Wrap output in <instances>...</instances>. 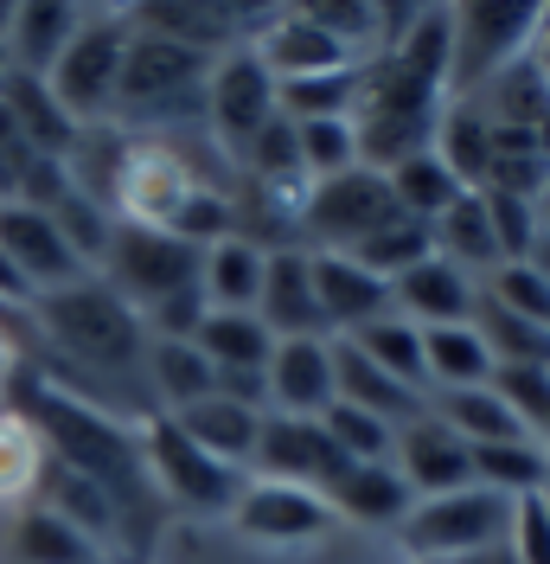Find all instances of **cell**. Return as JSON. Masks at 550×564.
I'll return each instance as SVG.
<instances>
[{
  "instance_id": "obj_23",
  "label": "cell",
  "mask_w": 550,
  "mask_h": 564,
  "mask_svg": "<svg viewBox=\"0 0 550 564\" xmlns=\"http://www.w3.org/2000/svg\"><path fill=\"white\" fill-rule=\"evenodd\" d=\"M263 270H270V250L238 238V231L206 245V257H199V295H206V308H218V315H256Z\"/></svg>"
},
{
  "instance_id": "obj_19",
  "label": "cell",
  "mask_w": 550,
  "mask_h": 564,
  "mask_svg": "<svg viewBox=\"0 0 550 564\" xmlns=\"http://www.w3.org/2000/svg\"><path fill=\"white\" fill-rule=\"evenodd\" d=\"M474 308H481V282L461 276L442 257H422L410 276L391 282V315H404L422 334L429 327H461V321H474Z\"/></svg>"
},
{
  "instance_id": "obj_20",
  "label": "cell",
  "mask_w": 550,
  "mask_h": 564,
  "mask_svg": "<svg viewBox=\"0 0 550 564\" xmlns=\"http://www.w3.org/2000/svg\"><path fill=\"white\" fill-rule=\"evenodd\" d=\"M84 26V7L65 0H26L13 7L7 20V45H0V70H20V77H52V65L65 58V45Z\"/></svg>"
},
{
  "instance_id": "obj_37",
  "label": "cell",
  "mask_w": 550,
  "mask_h": 564,
  "mask_svg": "<svg viewBox=\"0 0 550 564\" xmlns=\"http://www.w3.org/2000/svg\"><path fill=\"white\" fill-rule=\"evenodd\" d=\"M493 386H499V398L513 404L518 430L550 456V372H499Z\"/></svg>"
},
{
  "instance_id": "obj_1",
  "label": "cell",
  "mask_w": 550,
  "mask_h": 564,
  "mask_svg": "<svg viewBox=\"0 0 550 564\" xmlns=\"http://www.w3.org/2000/svg\"><path fill=\"white\" fill-rule=\"evenodd\" d=\"M206 77L211 58L154 33L135 13V39L122 58V90H116V129L129 135H186L206 129Z\"/></svg>"
},
{
  "instance_id": "obj_25",
  "label": "cell",
  "mask_w": 550,
  "mask_h": 564,
  "mask_svg": "<svg viewBox=\"0 0 550 564\" xmlns=\"http://www.w3.org/2000/svg\"><path fill=\"white\" fill-rule=\"evenodd\" d=\"M422 379H429V398L481 391V386L499 379V359L486 352L474 321H461V327H429V334H422Z\"/></svg>"
},
{
  "instance_id": "obj_17",
  "label": "cell",
  "mask_w": 550,
  "mask_h": 564,
  "mask_svg": "<svg viewBox=\"0 0 550 564\" xmlns=\"http://www.w3.org/2000/svg\"><path fill=\"white\" fill-rule=\"evenodd\" d=\"M263 404H243V398H224V391H211L199 404H186V411H173V430L199 449V456L224 462V468H238L250 475V462H256V436H263Z\"/></svg>"
},
{
  "instance_id": "obj_10",
  "label": "cell",
  "mask_w": 550,
  "mask_h": 564,
  "mask_svg": "<svg viewBox=\"0 0 550 564\" xmlns=\"http://www.w3.org/2000/svg\"><path fill=\"white\" fill-rule=\"evenodd\" d=\"M0 257L13 263V276L26 282L33 295H52L65 282L90 276V263L70 250V238L58 231V218L26 206V199H0Z\"/></svg>"
},
{
  "instance_id": "obj_2",
  "label": "cell",
  "mask_w": 550,
  "mask_h": 564,
  "mask_svg": "<svg viewBox=\"0 0 550 564\" xmlns=\"http://www.w3.org/2000/svg\"><path fill=\"white\" fill-rule=\"evenodd\" d=\"M513 513H518V500L481 488V481H468V488H454V494H429V500H416L410 513H404L397 552L410 564L499 558L513 545Z\"/></svg>"
},
{
  "instance_id": "obj_13",
  "label": "cell",
  "mask_w": 550,
  "mask_h": 564,
  "mask_svg": "<svg viewBox=\"0 0 550 564\" xmlns=\"http://www.w3.org/2000/svg\"><path fill=\"white\" fill-rule=\"evenodd\" d=\"M391 468L404 475V488L416 500H429V494H454L474 481V449L448 430L436 411H422L397 430V449H391Z\"/></svg>"
},
{
  "instance_id": "obj_6",
  "label": "cell",
  "mask_w": 550,
  "mask_h": 564,
  "mask_svg": "<svg viewBox=\"0 0 550 564\" xmlns=\"http://www.w3.org/2000/svg\"><path fill=\"white\" fill-rule=\"evenodd\" d=\"M199 257L206 250L186 245V238H173V231H147V225H116L109 231L103 257H97V276L135 308H161L167 295H186V289H199Z\"/></svg>"
},
{
  "instance_id": "obj_24",
  "label": "cell",
  "mask_w": 550,
  "mask_h": 564,
  "mask_svg": "<svg viewBox=\"0 0 550 564\" xmlns=\"http://www.w3.org/2000/svg\"><path fill=\"white\" fill-rule=\"evenodd\" d=\"M141 386H147L154 417H173V411L211 398L218 391V372H211V359L193 340H147V352H141Z\"/></svg>"
},
{
  "instance_id": "obj_9",
  "label": "cell",
  "mask_w": 550,
  "mask_h": 564,
  "mask_svg": "<svg viewBox=\"0 0 550 564\" xmlns=\"http://www.w3.org/2000/svg\"><path fill=\"white\" fill-rule=\"evenodd\" d=\"M224 527L250 539V545H308V539H327V532L340 527L333 520V507H327V494L314 488H288V481H243V494L231 500V513H224Z\"/></svg>"
},
{
  "instance_id": "obj_16",
  "label": "cell",
  "mask_w": 550,
  "mask_h": 564,
  "mask_svg": "<svg viewBox=\"0 0 550 564\" xmlns=\"http://www.w3.org/2000/svg\"><path fill=\"white\" fill-rule=\"evenodd\" d=\"M256 321L270 327L275 340H308V334H327V321H320V295H314V250L308 245L270 250L263 295H256ZM327 340H333V334H327Z\"/></svg>"
},
{
  "instance_id": "obj_3",
  "label": "cell",
  "mask_w": 550,
  "mask_h": 564,
  "mask_svg": "<svg viewBox=\"0 0 550 564\" xmlns=\"http://www.w3.org/2000/svg\"><path fill=\"white\" fill-rule=\"evenodd\" d=\"M135 39V7H84V26L65 45V58L52 65L45 90L77 129H103L116 122V90H122V58Z\"/></svg>"
},
{
  "instance_id": "obj_18",
  "label": "cell",
  "mask_w": 550,
  "mask_h": 564,
  "mask_svg": "<svg viewBox=\"0 0 550 564\" xmlns=\"http://www.w3.org/2000/svg\"><path fill=\"white\" fill-rule=\"evenodd\" d=\"M314 295H320V321H327L333 340L391 315V282L372 276L365 263L340 257V250H314Z\"/></svg>"
},
{
  "instance_id": "obj_30",
  "label": "cell",
  "mask_w": 550,
  "mask_h": 564,
  "mask_svg": "<svg viewBox=\"0 0 550 564\" xmlns=\"http://www.w3.org/2000/svg\"><path fill=\"white\" fill-rule=\"evenodd\" d=\"M474 481L506 500H538L550 488V456L531 436H506V443H486L474 449Z\"/></svg>"
},
{
  "instance_id": "obj_39",
  "label": "cell",
  "mask_w": 550,
  "mask_h": 564,
  "mask_svg": "<svg viewBox=\"0 0 550 564\" xmlns=\"http://www.w3.org/2000/svg\"><path fill=\"white\" fill-rule=\"evenodd\" d=\"M538 276H544V289H550V231H538V245H531V257H525Z\"/></svg>"
},
{
  "instance_id": "obj_35",
  "label": "cell",
  "mask_w": 550,
  "mask_h": 564,
  "mask_svg": "<svg viewBox=\"0 0 550 564\" xmlns=\"http://www.w3.org/2000/svg\"><path fill=\"white\" fill-rule=\"evenodd\" d=\"M320 423H327V436H333V449H340L345 462H391V449H397V423L372 417V411L333 404Z\"/></svg>"
},
{
  "instance_id": "obj_7",
  "label": "cell",
  "mask_w": 550,
  "mask_h": 564,
  "mask_svg": "<svg viewBox=\"0 0 550 564\" xmlns=\"http://www.w3.org/2000/svg\"><path fill=\"white\" fill-rule=\"evenodd\" d=\"M275 116V77L263 70V58L243 45V52H224V58H211V77H206V135L211 148L238 167V154L250 141L270 129Z\"/></svg>"
},
{
  "instance_id": "obj_8",
  "label": "cell",
  "mask_w": 550,
  "mask_h": 564,
  "mask_svg": "<svg viewBox=\"0 0 550 564\" xmlns=\"http://www.w3.org/2000/svg\"><path fill=\"white\" fill-rule=\"evenodd\" d=\"M397 218V199H391V180L372 174V167H352V174L314 180L308 199H301V245L308 250H352L365 245L378 225Z\"/></svg>"
},
{
  "instance_id": "obj_28",
  "label": "cell",
  "mask_w": 550,
  "mask_h": 564,
  "mask_svg": "<svg viewBox=\"0 0 550 564\" xmlns=\"http://www.w3.org/2000/svg\"><path fill=\"white\" fill-rule=\"evenodd\" d=\"M384 180H391V199H397V212H404V218H416V225H436V218H442V212L461 199V193H468L436 148L410 154L404 167H391Z\"/></svg>"
},
{
  "instance_id": "obj_27",
  "label": "cell",
  "mask_w": 550,
  "mask_h": 564,
  "mask_svg": "<svg viewBox=\"0 0 550 564\" xmlns=\"http://www.w3.org/2000/svg\"><path fill=\"white\" fill-rule=\"evenodd\" d=\"M52 475V449H45V430H38L20 404L0 411V513L13 507H33L38 488Z\"/></svg>"
},
{
  "instance_id": "obj_11",
  "label": "cell",
  "mask_w": 550,
  "mask_h": 564,
  "mask_svg": "<svg viewBox=\"0 0 550 564\" xmlns=\"http://www.w3.org/2000/svg\"><path fill=\"white\" fill-rule=\"evenodd\" d=\"M256 481H288V488H314L327 494L345 475V456L333 449L327 423L320 417H263V436H256V462H250Z\"/></svg>"
},
{
  "instance_id": "obj_12",
  "label": "cell",
  "mask_w": 550,
  "mask_h": 564,
  "mask_svg": "<svg viewBox=\"0 0 550 564\" xmlns=\"http://www.w3.org/2000/svg\"><path fill=\"white\" fill-rule=\"evenodd\" d=\"M250 52L263 58V70H270L275 84L327 77V70H352V65H359V52L340 45V39L327 33L308 7H270V20H263V33H256Z\"/></svg>"
},
{
  "instance_id": "obj_5",
  "label": "cell",
  "mask_w": 550,
  "mask_h": 564,
  "mask_svg": "<svg viewBox=\"0 0 550 564\" xmlns=\"http://www.w3.org/2000/svg\"><path fill=\"white\" fill-rule=\"evenodd\" d=\"M544 7H454V65H448V104L481 97L513 65L538 52Z\"/></svg>"
},
{
  "instance_id": "obj_38",
  "label": "cell",
  "mask_w": 550,
  "mask_h": 564,
  "mask_svg": "<svg viewBox=\"0 0 550 564\" xmlns=\"http://www.w3.org/2000/svg\"><path fill=\"white\" fill-rule=\"evenodd\" d=\"M20 386H26V352H20V340L0 327V411L20 398Z\"/></svg>"
},
{
  "instance_id": "obj_40",
  "label": "cell",
  "mask_w": 550,
  "mask_h": 564,
  "mask_svg": "<svg viewBox=\"0 0 550 564\" xmlns=\"http://www.w3.org/2000/svg\"><path fill=\"white\" fill-rule=\"evenodd\" d=\"M531 206H538V231H550V180L538 186V199H531Z\"/></svg>"
},
{
  "instance_id": "obj_33",
  "label": "cell",
  "mask_w": 550,
  "mask_h": 564,
  "mask_svg": "<svg viewBox=\"0 0 550 564\" xmlns=\"http://www.w3.org/2000/svg\"><path fill=\"white\" fill-rule=\"evenodd\" d=\"M340 257H352V263H365L372 276H384V282H397V276H410L422 257H436V245H429V225H416V218H391V225H378L365 245H352V250H340Z\"/></svg>"
},
{
  "instance_id": "obj_34",
  "label": "cell",
  "mask_w": 550,
  "mask_h": 564,
  "mask_svg": "<svg viewBox=\"0 0 550 564\" xmlns=\"http://www.w3.org/2000/svg\"><path fill=\"white\" fill-rule=\"evenodd\" d=\"M295 141H301V174H308V186L359 167V129H352V116H340V122H295Z\"/></svg>"
},
{
  "instance_id": "obj_14",
  "label": "cell",
  "mask_w": 550,
  "mask_h": 564,
  "mask_svg": "<svg viewBox=\"0 0 550 564\" xmlns=\"http://www.w3.org/2000/svg\"><path fill=\"white\" fill-rule=\"evenodd\" d=\"M263 391H270L275 417H327V411H333V340H327V334L275 340Z\"/></svg>"
},
{
  "instance_id": "obj_26",
  "label": "cell",
  "mask_w": 550,
  "mask_h": 564,
  "mask_svg": "<svg viewBox=\"0 0 550 564\" xmlns=\"http://www.w3.org/2000/svg\"><path fill=\"white\" fill-rule=\"evenodd\" d=\"M429 245L442 263H454L461 276L486 282L493 270H506V257H499V238H493V218H486V199L481 193H461L454 206L429 225Z\"/></svg>"
},
{
  "instance_id": "obj_22",
  "label": "cell",
  "mask_w": 550,
  "mask_h": 564,
  "mask_svg": "<svg viewBox=\"0 0 550 564\" xmlns=\"http://www.w3.org/2000/svg\"><path fill=\"white\" fill-rule=\"evenodd\" d=\"M0 558L7 564H109V552H97L84 532H70L52 507H13L0 513Z\"/></svg>"
},
{
  "instance_id": "obj_31",
  "label": "cell",
  "mask_w": 550,
  "mask_h": 564,
  "mask_svg": "<svg viewBox=\"0 0 550 564\" xmlns=\"http://www.w3.org/2000/svg\"><path fill=\"white\" fill-rule=\"evenodd\" d=\"M429 411L468 443V449H486V443H506V436H525L513 417V404L499 398V386H481V391H448V398H429Z\"/></svg>"
},
{
  "instance_id": "obj_21",
  "label": "cell",
  "mask_w": 550,
  "mask_h": 564,
  "mask_svg": "<svg viewBox=\"0 0 550 564\" xmlns=\"http://www.w3.org/2000/svg\"><path fill=\"white\" fill-rule=\"evenodd\" d=\"M333 404L372 411V417L397 423V430L429 411V398H422V391H410L404 379H391L384 366H372V359L352 347V340H333Z\"/></svg>"
},
{
  "instance_id": "obj_4",
  "label": "cell",
  "mask_w": 550,
  "mask_h": 564,
  "mask_svg": "<svg viewBox=\"0 0 550 564\" xmlns=\"http://www.w3.org/2000/svg\"><path fill=\"white\" fill-rule=\"evenodd\" d=\"M141 468H147L154 507H167V520H224L231 500L243 494V481H250L238 468L199 456V449L173 430V417L141 423Z\"/></svg>"
},
{
  "instance_id": "obj_29",
  "label": "cell",
  "mask_w": 550,
  "mask_h": 564,
  "mask_svg": "<svg viewBox=\"0 0 550 564\" xmlns=\"http://www.w3.org/2000/svg\"><path fill=\"white\" fill-rule=\"evenodd\" d=\"M436 154H442L454 180L468 193H481L486 174H493V122H486L474 104H442V122H436Z\"/></svg>"
},
{
  "instance_id": "obj_36",
  "label": "cell",
  "mask_w": 550,
  "mask_h": 564,
  "mask_svg": "<svg viewBox=\"0 0 550 564\" xmlns=\"http://www.w3.org/2000/svg\"><path fill=\"white\" fill-rule=\"evenodd\" d=\"M481 302H493V308H506V315H518V321L550 327V289H544V276H538L531 263H506V270H493V276L481 282Z\"/></svg>"
},
{
  "instance_id": "obj_15",
  "label": "cell",
  "mask_w": 550,
  "mask_h": 564,
  "mask_svg": "<svg viewBox=\"0 0 550 564\" xmlns=\"http://www.w3.org/2000/svg\"><path fill=\"white\" fill-rule=\"evenodd\" d=\"M333 520L352 532H372V539H397L404 513L416 507V494L404 488V475L391 462H345V475L327 488Z\"/></svg>"
},
{
  "instance_id": "obj_32",
  "label": "cell",
  "mask_w": 550,
  "mask_h": 564,
  "mask_svg": "<svg viewBox=\"0 0 550 564\" xmlns=\"http://www.w3.org/2000/svg\"><path fill=\"white\" fill-rule=\"evenodd\" d=\"M345 340L365 352L372 366H384L391 379H404L410 391L429 398V379H422V327H410L404 315H384L372 327H359V334H345Z\"/></svg>"
}]
</instances>
